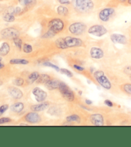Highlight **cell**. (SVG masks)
Here are the masks:
<instances>
[{
	"mask_svg": "<svg viewBox=\"0 0 131 147\" xmlns=\"http://www.w3.org/2000/svg\"><path fill=\"white\" fill-rule=\"evenodd\" d=\"M83 41L81 38L74 36H66L59 38L55 41V45L59 49H66L68 48L78 47L83 46Z\"/></svg>",
	"mask_w": 131,
	"mask_h": 147,
	"instance_id": "1",
	"label": "cell"
},
{
	"mask_svg": "<svg viewBox=\"0 0 131 147\" xmlns=\"http://www.w3.org/2000/svg\"><path fill=\"white\" fill-rule=\"evenodd\" d=\"M74 7L81 12H88L92 11L94 8V3L92 0H71Z\"/></svg>",
	"mask_w": 131,
	"mask_h": 147,
	"instance_id": "2",
	"label": "cell"
},
{
	"mask_svg": "<svg viewBox=\"0 0 131 147\" xmlns=\"http://www.w3.org/2000/svg\"><path fill=\"white\" fill-rule=\"evenodd\" d=\"M94 78H95L97 83L106 90H110L111 88L112 85L109 80L104 74V72L102 70H97L93 74Z\"/></svg>",
	"mask_w": 131,
	"mask_h": 147,
	"instance_id": "3",
	"label": "cell"
},
{
	"mask_svg": "<svg viewBox=\"0 0 131 147\" xmlns=\"http://www.w3.org/2000/svg\"><path fill=\"white\" fill-rule=\"evenodd\" d=\"M58 89L62 97L68 102H73L75 100V95L73 91L63 82H61Z\"/></svg>",
	"mask_w": 131,
	"mask_h": 147,
	"instance_id": "4",
	"label": "cell"
},
{
	"mask_svg": "<svg viewBox=\"0 0 131 147\" xmlns=\"http://www.w3.org/2000/svg\"><path fill=\"white\" fill-rule=\"evenodd\" d=\"M65 23L64 22L59 18L52 19L48 23V28L49 30L53 31L56 34L61 32L64 29Z\"/></svg>",
	"mask_w": 131,
	"mask_h": 147,
	"instance_id": "5",
	"label": "cell"
},
{
	"mask_svg": "<svg viewBox=\"0 0 131 147\" xmlns=\"http://www.w3.org/2000/svg\"><path fill=\"white\" fill-rule=\"evenodd\" d=\"M86 25L83 22H76L71 24L69 27L70 33L74 35H81L84 33L86 30Z\"/></svg>",
	"mask_w": 131,
	"mask_h": 147,
	"instance_id": "6",
	"label": "cell"
},
{
	"mask_svg": "<svg viewBox=\"0 0 131 147\" xmlns=\"http://www.w3.org/2000/svg\"><path fill=\"white\" fill-rule=\"evenodd\" d=\"M88 33L93 36L101 37L106 35L107 33V30L103 25L95 24L89 28V29L88 30Z\"/></svg>",
	"mask_w": 131,
	"mask_h": 147,
	"instance_id": "7",
	"label": "cell"
},
{
	"mask_svg": "<svg viewBox=\"0 0 131 147\" xmlns=\"http://www.w3.org/2000/svg\"><path fill=\"white\" fill-rule=\"evenodd\" d=\"M1 34L4 38L8 39V40H14V38L19 37V32L14 28H7L3 30Z\"/></svg>",
	"mask_w": 131,
	"mask_h": 147,
	"instance_id": "8",
	"label": "cell"
},
{
	"mask_svg": "<svg viewBox=\"0 0 131 147\" xmlns=\"http://www.w3.org/2000/svg\"><path fill=\"white\" fill-rule=\"evenodd\" d=\"M115 10L113 8H105L100 11L99 18L102 22H107L115 14Z\"/></svg>",
	"mask_w": 131,
	"mask_h": 147,
	"instance_id": "9",
	"label": "cell"
},
{
	"mask_svg": "<svg viewBox=\"0 0 131 147\" xmlns=\"http://www.w3.org/2000/svg\"><path fill=\"white\" fill-rule=\"evenodd\" d=\"M32 94L34 95V97H35V100L38 102H44L47 97V93L38 87L34 88L32 90Z\"/></svg>",
	"mask_w": 131,
	"mask_h": 147,
	"instance_id": "10",
	"label": "cell"
},
{
	"mask_svg": "<svg viewBox=\"0 0 131 147\" xmlns=\"http://www.w3.org/2000/svg\"><path fill=\"white\" fill-rule=\"evenodd\" d=\"M24 120L30 123H38L41 122L42 120L41 116L35 111L28 113V114L26 115Z\"/></svg>",
	"mask_w": 131,
	"mask_h": 147,
	"instance_id": "11",
	"label": "cell"
},
{
	"mask_svg": "<svg viewBox=\"0 0 131 147\" xmlns=\"http://www.w3.org/2000/svg\"><path fill=\"white\" fill-rule=\"evenodd\" d=\"M111 40L113 43L115 44H120L125 45L127 44V39L126 36L122 34H117V33H113L110 36Z\"/></svg>",
	"mask_w": 131,
	"mask_h": 147,
	"instance_id": "12",
	"label": "cell"
},
{
	"mask_svg": "<svg viewBox=\"0 0 131 147\" xmlns=\"http://www.w3.org/2000/svg\"><path fill=\"white\" fill-rule=\"evenodd\" d=\"M90 53L91 57L94 59H97V60L102 58L104 57V53L103 51V50L101 49V48H99L97 47H93L91 48Z\"/></svg>",
	"mask_w": 131,
	"mask_h": 147,
	"instance_id": "13",
	"label": "cell"
},
{
	"mask_svg": "<svg viewBox=\"0 0 131 147\" xmlns=\"http://www.w3.org/2000/svg\"><path fill=\"white\" fill-rule=\"evenodd\" d=\"M90 121L94 125H104V117L101 114H93L90 116Z\"/></svg>",
	"mask_w": 131,
	"mask_h": 147,
	"instance_id": "14",
	"label": "cell"
},
{
	"mask_svg": "<svg viewBox=\"0 0 131 147\" xmlns=\"http://www.w3.org/2000/svg\"><path fill=\"white\" fill-rule=\"evenodd\" d=\"M8 91L9 94L15 99H20L23 96V93L21 90L16 87L12 86L8 88Z\"/></svg>",
	"mask_w": 131,
	"mask_h": 147,
	"instance_id": "15",
	"label": "cell"
},
{
	"mask_svg": "<svg viewBox=\"0 0 131 147\" xmlns=\"http://www.w3.org/2000/svg\"><path fill=\"white\" fill-rule=\"evenodd\" d=\"M49 107V103L48 102H42L38 104H35L31 107V110L32 111L40 112L43 111L47 109Z\"/></svg>",
	"mask_w": 131,
	"mask_h": 147,
	"instance_id": "16",
	"label": "cell"
},
{
	"mask_svg": "<svg viewBox=\"0 0 131 147\" xmlns=\"http://www.w3.org/2000/svg\"><path fill=\"white\" fill-rule=\"evenodd\" d=\"M61 82L58 80H55V79H51L49 81L45 84V86L49 90H53L55 89H58L59 84Z\"/></svg>",
	"mask_w": 131,
	"mask_h": 147,
	"instance_id": "17",
	"label": "cell"
},
{
	"mask_svg": "<svg viewBox=\"0 0 131 147\" xmlns=\"http://www.w3.org/2000/svg\"><path fill=\"white\" fill-rule=\"evenodd\" d=\"M24 105L22 102H16L12 104L10 107V109L16 113H19L24 109Z\"/></svg>",
	"mask_w": 131,
	"mask_h": 147,
	"instance_id": "18",
	"label": "cell"
},
{
	"mask_svg": "<svg viewBox=\"0 0 131 147\" xmlns=\"http://www.w3.org/2000/svg\"><path fill=\"white\" fill-rule=\"evenodd\" d=\"M10 47L9 44L7 42H3L1 46L0 47V56H5L7 55L8 53L10 52Z\"/></svg>",
	"mask_w": 131,
	"mask_h": 147,
	"instance_id": "19",
	"label": "cell"
},
{
	"mask_svg": "<svg viewBox=\"0 0 131 147\" xmlns=\"http://www.w3.org/2000/svg\"><path fill=\"white\" fill-rule=\"evenodd\" d=\"M56 12L58 15L61 16H67L69 13L68 8L63 6V5H59L56 8Z\"/></svg>",
	"mask_w": 131,
	"mask_h": 147,
	"instance_id": "20",
	"label": "cell"
},
{
	"mask_svg": "<svg viewBox=\"0 0 131 147\" xmlns=\"http://www.w3.org/2000/svg\"><path fill=\"white\" fill-rule=\"evenodd\" d=\"M19 3L22 6L28 8L33 6L36 3V0H18Z\"/></svg>",
	"mask_w": 131,
	"mask_h": 147,
	"instance_id": "21",
	"label": "cell"
},
{
	"mask_svg": "<svg viewBox=\"0 0 131 147\" xmlns=\"http://www.w3.org/2000/svg\"><path fill=\"white\" fill-rule=\"evenodd\" d=\"M10 63L12 65H27L29 63V61L26 60V59L15 58L12 59L10 61Z\"/></svg>",
	"mask_w": 131,
	"mask_h": 147,
	"instance_id": "22",
	"label": "cell"
},
{
	"mask_svg": "<svg viewBox=\"0 0 131 147\" xmlns=\"http://www.w3.org/2000/svg\"><path fill=\"white\" fill-rule=\"evenodd\" d=\"M40 77V74L38 72H33L31 74L29 75V77H28V81H29L30 83H33L34 82H35L38 80V79Z\"/></svg>",
	"mask_w": 131,
	"mask_h": 147,
	"instance_id": "23",
	"label": "cell"
},
{
	"mask_svg": "<svg viewBox=\"0 0 131 147\" xmlns=\"http://www.w3.org/2000/svg\"><path fill=\"white\" fill-rule=\"evenodd\" d=\"M67 122H76L79 123L81 122V118L77 115H72L66 118Z\"/></svg>",
	"mask_w": 131,
	"mask_h": 147,
	"instance_id": "24",
	"label": "cell"
},
{
	"mask_svg": "<svg viewBox=\"0 0 131 147\" xmlns=\"http://www.w3.org/2000/svg\"><path fill=\"white\" fill-rule=\"evenodd\" d=\"M50 80H51V78L49 75L47 74H41L40 75V77L38 79V83H41V84H45L46 83H47Z\"/></svg>",
	"mask_w": 131,
	"mask_h": 147,
	"instance_id": "25",
	"label": "cell"
},
{
	"mask_svg": "<svg viewBox=\"0 0 131 147\" xmlns=\"http://www.w3.org/2000/svg\"><path fill=\"white\" fill-rule=\"evenodd\" d=\"M122 89L127 94L131 95V84L125 83L122 85Z\"/></svg>",
	"mask_w": 131,
	"mask_h": 147,
	"instance_id": "26",
	"label": "cell"
},
{
	"mask_svg": "<svg viewBox=\"0 0 131 147\" xmlns=\"http://www.w3.org/2000/svg\"><path fill=\"white\" fill-rule=\"evenodd\" d=\"M22 49L25 53L29 54L33 51V47L29 44H24L22 46Z\"/></svg>",
	"mask_w": 131,
	"mask_h": 147,
	"instance_id": "27",
	"label": "cell"
},
{
	"mask_svg": "<svg viewBox=\"0 0 131 147\" xmlns=\"http://www.w3.org/2000/svg\"><path fill=\"white\" fill-rule=\"evenodd\" d=\"M14 42L16 46L18 48L19 50H21L22 47V41L19 37H17L14 39Z\"/></svg>",
	"mask_w": 131,
	"mask_h": 147,
	"instance_id": "28",
	"label": "cell"
},
{
	"mask_svg": "<svg viewBox=\"0 0 131 147\" xmlns=\"http://www.w3.org/2000/svg\"><path fill=\"white\" fill-rule=\"evenodd\" d=\"M56 34L55 33H54L53 31H51L50 30H48L47 32L44 34V35L42 36V38H53L55 36Z\"/></svg>",
	"mask_w": 131,
	"mask_h": 147,
	"instance_id": "29",
	"label": "cell"
},
{
	"mask_svg": "<svg viewBox=\"0 0 131 147\" xmlns=\"http://www.w3.org/2000/svg\"><path fill=\"white\" fill-rule=\"evenodd\" d=\"M13 83L16 86H22L24 83V81L23 79L21 78H16V80H14Z\"/></svg>",
	"mask_w": 131,
	"mask_h": 147,
	"instance_id": "30",
	"label": "cell"
},
{
	"mask_svg": "<svg viewBox=\"0 0 131 147\" xmlns=\"http://www.w3.org/2000/svg\"><path fill=\"white\" fill-rule=\"evenodd\" d=\"M59 71L61 72V73L67 76L68 77H69V78H72L73 77L72 72H71L69 70L66 69H61Z\"/></svg>",
	"mask_w": 131,
	"mask_h": 147,
	"instance_id": "31",
	"label": "cell"
},
{
	"mask_svg": "<svg viewBox=\"0 0 131 147\" xmlns=\"http://www.w3.org/2000/svg\"><path fill=\"white\" fill-rule=\"evenodd\" d=\"M44 66H46V67H51V68H53V69H55L56 71H59V67L57 66V65H55V64H53V63H50V62H45V63H44Z\"/></svg>",
	"mask_w": 131,
	"mask_h": 147,
	"instance_id": "32",
	"label": "cell"
},
{
	"mask_svg": "<svg viewBox=\"0 0 131 147\" xmlns=\"http://www.w3.org/2000/svg\"><path fill=\"white\" fill-rule=\"evenodd\" d=\"M8 109V104H4L0 107V117L4 113L7 111Z\"/></svg>",
	"mask_w": 131,
	"mask_h": 147,
	"instance_id": "33",
	"label": "cell"
},
{
	"mask_svg": "<svg viewBox=\"0 0 131 147\" xmlns=\"http://www.w3.org/2000/svg\"><path fill=\"white\" fill-rule=\"evenodd\" d=\"M12 121V119L10 118H7V117H3L0 118V125L1 124H3V123H9Z\"/></svg>",
	"mask_w": 131,
	"mask_h": 147,
	"instance_id": "34",
	"label": "cell"
},
{
	"mask_svg": "<svg viewBox=\"0 0 131 147\" xmlns=\"http://www.w3.org/2000/svg\"><path fill=\"white\" fill-rule=\"evenodd\" d=\"M124 72L128 76H131V66H127L124 68Z\"/></svg>",
	"mask_w": 131,
	"mask_h": 147,
	"instance_id": "35",
	"label": "cell"
},
{
	"mask_svg": "<svg viewBox=\"0 0 131 147\" xmlns=\"http://www.w3.org/2000/svg\"><path fill=\"white\" fill-rule=\"evenodd\" d=\"M58 1L61 5H70L71 3L70 0H58Z\"/></svg>",
	"mask_w": 131,
	"mask_h": 147,
	"instance_id": "36",
	"label": "cell"
},
{
	"mask_svg": "<svg viewBox=\"0 0 131 147\" xmlns=\"http://www.w3.org/2000/svg\"><path fill=\"white\" fill-rule=\"evenodd\" d=\"M73 67L75 69L78 70V71H79V72H82V71H83V70H84V69L83 67L81 66H79V65H74Z\"/></svg>",
	"mask_w": 131,
	"mask_h": 147,
	"instance_id": "37",
	"label": "cell"
},
{
	"mask_svg": "<svg viewBox=\"0 0 131 147\" xmlns=\"http://www.w3.org/2000/svg\"><path fill=\"white\" fill-rule=\"evenodd\" d=\"M104 104L107 105L108 107H113V103L110 100H106L104 101Z\"/></svg>",
	"mask_w": 131,
	"mask_h": 147,
	"instance_id": "38",
	"label": "cell"
},
{
	"mask_svg": "<svg viewBox=\"0 0 131 147\" xmlns=\"http://www.w3.org/2000/svg\"><path fill=\"white\" fill-rule=\"evenodd\" d=\"M5 67V65L2 63V58L0 57V69H3Z\"/></svg>",
	"mask_w": 131,
	"mask_h": 147,
	"instance_id": "39",
	"label": "cell"
},
{
	"mask_svg": "<svg viewBox=\"0 0 131 147\" xmlns=\"http://www.w3.org/2000/svg\"><path fill=\"white\" fill-rule=\"evenodd\" d=\"M86 104H88V105H91V104H92V101L89 100V99H86Z\"/></svg>",
	"mask_w": 131,
	"mask_h": 147,
	"instance_id": "40",
	"label": "cell"
},
{
	"mask_svg": "<svg viewBox=\"0 0 131 147\" xmlns=\"http://www.w3.org/2000/svg\"><path fill=\"white\" fill-rule=\"evenodd\" d=\"M3 10H4V6L0 4V13L2 12L3 11Z\"/></svg>",
	"mask_w": 131,
	"mask_h": 147,
	"instance_id": "41",
	"label": "cell"
},
{
	"mask_svg": "<svg viewBox=\"0 0 131 147\" xmlns=\"http://www.w3.org/2000/svg\"><path fill=\"white\" fill-rule=\"evenodd\" d=\"M118 1L120 3H124V2H126L127 0H118Z\"/></svg>",
	"mask_w": 131,
	"mask_h": 147,
	"instance_id": "42",
	"label": "cell"
},
{
	"mask_svg": "<svg viewBox=\"0 0 131 147\" xmlns=\"http://www.w3.org/2000/svg\"><path fill=\"white\" fill-rule=\"evenodd\" d=\"M127 3H128V4L130 5H131V0H127Z\"/></svg>",
	"mask_w": 131,
	"mask_h": 147,
	"instance_id": "43",
	"label": "cell"
},
{
	"mask_svg": "<svg viewBox=\"0 0 131 147\" xmlns=\"http://www.w3.org/2000/svg\"><path fill=\"white\" fill-rule=\"evenodd\" d=\"M130 81H131V76H130Z\"/></svg>",
	"mask_w": 131,
	"mask_h": 147,
	"instance_id": "44",
	"label": "cell"
},
{
	"mask_svg": "<svg viewBox=\"0 0 131 147\" xmlns=\"http://www.w3.org/2000/svg\"><path fill=\"white\" fill-rule=\"evenodd\" d=\"M0 1H2V0H0Z\"/></svg>",
	"mask_w": 131,
	"mask_h": 147,
	"instance_id": "45",
	"label": "cell"
}]
</instances>
